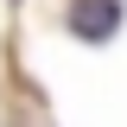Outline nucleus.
I'll list each match as a JSON object with an SVG mask.
<instances>
[{"label":"nucleus","mask_w":127,"mask_h":127,"mask_svg":"<svg viewBox=\"0 0 127 127\" xmlns=\"http://www.w3.org/2000/svg\"><path fill=\"white\" fill-rule=\"evenodd\" d=\"M114 26H121V0H76V6H70V32L89 38V45L114 38Z\"/></svg>","instance_id":"nucleus-1"}]
</instances>
